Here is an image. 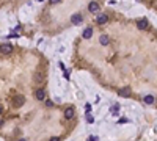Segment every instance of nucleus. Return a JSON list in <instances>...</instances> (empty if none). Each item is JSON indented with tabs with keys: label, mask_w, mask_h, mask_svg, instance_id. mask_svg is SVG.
Returning <instances> with one entry per match:
<instances>
[{
	"label": "nucleus",
	"mask_w": 157,
	"mask_h": 141,
	"mask_svg": "<svg viewBox=\"0 0 157 141\" xmlns=\"http://www.w3.org/2000/svg\"><path fill=\"white\" fill-rule=\"evenodd\" d=\"M0 54H3V55H10V54H13V46L11 44H2L0 46Z\"/></svg>",
	"instance_id": "nucleus-1"
},
{
	"label": "nucleus",
	"mask_w": 157,
	"mask_h": 141,
	"mask_svg": "<svg viewBox=\"0 0 157 141\" xmlns=\"http://www.w3.org/2000/svg\"><path fill=\"white\" fill-rule=\"evenodd\" d=\"M63 114H65V118H66V119H72V118H74V114H75V110H74V107H66V108H65V113H63Z\"/></svg>",
	"instance_id": "nucleus-2"
},
{
	"label": "nucleus",
	"mask_w": 157,
	"mask_h": 141,
	"mask_svg": "<svg viewBox=\"0 0 157 141\" xmlns=\"http://www.w3.org/2000/svg\"><path fill=\"white\" fill-rule=\"evenodd\" d=\"M13 102H14L16 107H21V105H24L25 97H24V96H21V94H17V96H14V97H13Z\"/></svg>",
	"instance_id": "nucleus-3"
},
{
	"label": "nucleus",
	"mask_w": 157,
	"mask_h": 141,
	"mask_svg": "<svg viewBox=\"0 0 157 141\" xmlns=\"http://www.w3.org/2000/svg\"><path fill=\"white\" fill-rule=\"evenodd\" d=\"M82 20H83V17H82V14H79V13H75V14L71 16V22L74 24V25H79V24H82Z\"/></svg>",
	"instance_id": "nucleus-4"
},
{
	"label": "nucleus",
	"mask_w": 157,
	"mask_h": 141,
	"mask_svg": "<svg viewBox=\"0 0 157 141\" xmlns=\"http://www.w3.org/2000/svg\"><path fill=\"white\" fill-rule=\"evenodd\" d=\"M35 99H36V100H44V99H46V91L41 90V88L36 90V91H35Z\"/></svg>",
	"instance_id": "nucleus-5"
},
{
	"label": "nucleus",
	"mask_w": 157,
	"mask_h": 141,
	"mask_svg": "<svg viewBox=\"0 0 157 141\" xmlns=\"http://www.w3.org/2000/svg\"><path fill=\"white\" fill-rule=\"evenodd\" d=\"M130 92H132V91H130V88H129V86L121 88V90L118 91V94H119L121 97H129V96H130Z\"/></svg>",
	"instance_id": "nucleus-6"
},
{
	"label": "nucleus",
	"mask_w": 157,
	"mask_h": 141,
	"mask_svg": "<svg viewBox=\"0 0 157 141\" xmlns=\"http://www.w3.org/2000/svg\"><path fill=\"white\" fill-rule=\"evenodd\" d=\"M91 36H93V27H86L83 30V33H82V38L83 39H90Z\"/></svg>",
	"instance_id": "nucleus-7"
},
{
	"label": "nucleus",
	"mask_w": 157,
	"mask_h": 141,
	"mask_svg": "<svg viewBox=\"0 0 157 141\" xmlns=\"http://www.w3.org/2000/svg\"><path fill=\"white\" fill-rule=\"evenodd\" d=\"M88 11H90V13H97V11H99V3H97V2H90Z\"/></svg>",
	"instance_id": "nucleus-8"
},
{
	"label": "nucleus",
	"mask_w": 157,
	"mask_h": 141,
	"mask_svg": "<svg viewBox=\"0 0 157 141\" xmlns=\"http://www.w3.org/2000/svg\"><path fill=\"white\" fill-rule=\"evenodd\" d=\"M107 20H108V16L107 14H99L96 17V22L99 24V25H104V24H107Z\"/></svg>",
	"instance_id": "nucleus-9"
},
{
	"label": "nucleus",
	"mask_w": 157,
	"mask_h": 141,
	"mask_svg": "<svg viewBox=\"0 0 157 141\" xmlns=\"http://www.w3.org/2000/svg\"><path fill=\"white\" fill-rule=\"evenodd\" d=\"M137 25H138V28H140V30H146V28L149 27V24H148L146 19H140V20L137 22Z\"/></svg>",
	"instance_id": "nucleus-10"
},
{
	"label": "nucleus",
	"mask_w": 157,
	"mask_h": 141,
	"mask_svg": "<svg viewBox=\"0 0 157 141\" xmlns=\"http://www.w3.org/2000/svg\"><path fill=\"white\" fill-rule=\"evenodd\" d=\"M99 42L102 46H108L110 44V38L107 36V34H101V36H99Z\"/></svg>",
	"instance_id": "nucleus-11"
},
{
	"label": "nucleus",
	"mask_w": 157,
	"mask_h": 141,
	"mask_svg": "<svg viewBox=\"0 0 157 141\" xmlns=\"http://www.w3.org/2000/svg\"><path fill=\"white\" fill-rule=\"evenodd\" d=\"M144 104H148V105H151V104H154V96H144Z\"/></svg>",
	"instance_id": "nucleus-12"
},
{
	"label": "nucleus",
	"mask_w": 157,
	"mask_h": 141,
	"mask_svg": "<svg viewBox=\"0 0 157 141\" xmlns=\"http://www.w3.org/2000/svg\"><path fill=\"white\" fill-rule=\"evenodd\" d=\"M35 80H36V82H41V80H43V74H38V75H36V78H35Z\"/></svg>",
	"instance_id": "nucleus-13"
},
{
	"label": "nucleus",
	"mask_w": 157,
	"mask_h": 141,
	"mask_svg": "<svg viewBox=\"0 0 157 141\" xmlns=\"http://www.w3.org/2000/svg\"><path fill=\"white\" fill-rule=\"evenodd\" d=\"M60 2H61V0H50V3H52V5H58Z\"/></svg>",
	"instance_id": "nucleus-14"
},
{
	"label": "nucleus",
	"mask_w": 157,
	"mask_h": 141,
	"mask_svg": "<svg viewBox=\"0 0 157 141\" xmlns=\"http://www.w3.org/2000/svg\"><path fill=\"white\" fill-rule=\"evenodd\" d=\"M85 108H86V111L90 113V111H91V105H90V104H86V105H85Z\"/></svg>",
	"instance_id": "nucleus-15"
},
{
	"label": "nucleus",
	"mask_w": 157,
	"mask_h": 141,
	"mask_svg": "<svg viewBox=\"0 0 157 141\" xmlns=\"http://www.w3.org/2000/svg\"><path fill=\"white\" fill-rule=\"evenodd\" d=\"M46 105H47V107H52V105H54V102H52V100H46Z\"/></svg>",
	"instance_id": "nucleus-16"
},
{
	"label": "nucleus",
	"mask_w": 157,
	"mask_h": 141,
	"mask_svg": "<svg viewBox=\"0 0 157 141\" xmlns=\"http://www.w3.org/2000/svg\"><path fill=\"white\" fill-rule=\"evenodd\" d=\"M86 121H88V122H93L94 119H93V116H86Z\"/></svg>",
	"instance_id": "nucleus-17"
},
{
	"label": "nucleus",
	"mask_w": 157,
	"mask_h": 141,
	"mask_svg": "<svg viewBox=\"0 0 157 141\" xmlns=\"http://www.w3.org/2000/svg\"><path fill=\"white\" fill-rule=\"evenodd\" d=\"M50 141H60V138H58V136H52Z\"/></svg>",
	"instance_id": "nucleus-18"
},
{
	"label": "nucleus",
	"mask_w": 157,
	"mask_h": 141,
	"mask_svg": "<svg viewBox=\"0 0 157 141\" xmlns=\"http://www.w3.org/2000/svg\"><path fill=\"white\" fill-rule=\"evenodd\" d=\"M0 113H2V105H0Z\"/></svg>",
	"instance_id": "nucleus-19"
}]
</instances>
